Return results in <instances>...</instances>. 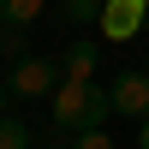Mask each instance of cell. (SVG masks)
I'll list each match as a JSON object with an SVG mask.
<instances>
[{
  "instance_id": "cell-1",
  "label": "cell",
  "mask_w": 149,
  "mask_h": 149,
  "mask_svg": "<svg viewBox=\"0 0 149 149\" xmlns=\"http://www.w3.org/2000/svg\"><path fill=\"white\" fill-rule=\"evenodd\" d=\"M113 113V95L95 78H66L54 90V137H78V131H95Z\"/></svg>"
},
{
  "instance_id": "cell-2",
  "label": "cell",
  "mask_w": 149,
  "mask_h": 149,
  "mask_svg": "<svg viewBox=\"0 0 149 149\" xmlns=\"http://www.w3.org/2000/svg\"><path fill=\"white\" fill-rule=\"evenodd\" d=\"M60 84H66V66H54V60H18L6 90L12 95H54Z\"/></svg>"
},
{
  "instance_id": "cell-3",
  "label": "cell",
  "mask_w": 149,
  "mask_h": 149,
  "mask_svg": "<svg viewBox=\"0 0 149 149\" xmlns=\"http://www.w3.org/2000/svg\"><path fill=\"white\" fill-rule=\"evenodd\" d=\"M143 24H149V0H107V12H102V36L107 42L143 36Z\"/></svg>"
},
{
  "instance_id": "cell-4",
  "label": "cell",
  "mask_w": 149,
  "mask_h": 149,
  "mask_svg": "<svg viewBox=\"0 0 149 149\" xmlns=\"http://www.w3.org/2000/svg\"><path fill=\"white\" fill-rule=\"evenodd\" d=\"M107 95H113V113H125V119H149V72H119Z\"/></svg>"
},
{
  "instance_id": "cell-5",
  "label": "cell",
  "mask_w": 149,
  "mask_h": 149,
  "mask_svg": "<svg viewBox=\"0 0 149 149\" xmlns=\"http://www.w3.org/2000/svg\"><path fill=\"white\" fill-rule=\"evenodd\" d=\"M48 12V0H0V24L6 30H24V24H36Z\"/></svg>"
},
{
  "instance_id": "cell-6",
  "label": "cell",
  "mask_w": 149,
  "mask_h": 149,
  "mask_svg": "<svg viewBox=\"0 0 149 149\" xmlns=\"http://www.w3.org/2000/svg\"><path fill=\"white\" fill-rule=\"evenodd\" d=\"M95 60H102V48H95V42H72L60 66H66V78H90V72H95Z\"/></svg>"
},
{
  "instance_id": "cell-7",
  "label": "cell",
  "mask_w": 149,
  "mask_h": 149,
  "mask_svg": "<svg viewBox=\"0 0 149 149\" xmlns=\"http://www.w3.org/2000/svg\"><path fill=\"white\" fill-rule=\"evenodd\" d=\"M102 12H107V0H66L72 24H102Z\"/></svg>"
},
{
  "instance_id": "cell-8",
  "label": "cell",
  "mask_w": 149,
  "mask_h": 149,
  "mask_svg": "<svg viewBox=\"0 0 149 149\" xmlns=\"http://www.w3.org/2000/svg\"><path fill=\"white\" fill-rule=\"evenodd\" d=\"M0 149H30V125H24V119H0Z\"/></svg>"
},
{
  "instance_id": "cell-9",
  "label": "cell",
  "mask_w": 149,
  "mask_h": 149,
  "mask_svg": "<svg viewBox=\"0 0 149 149\" xmlns=\"http://www.w3.org/2000/svg\"><path fill=\"white\" fill-rule=\"evenodd\" d=\"M0 60H24V30H0Z\"/></svg>"
},
{
  "instance_id": "cell-10",
  "label": "cell",
  "mask_w": 149,
  "mask_h": 149,
  "mask_svg": "<svg viewBox=\"0 0 149 149\" xmlns=\"http://www.w3.org/2000/svg\"><path fill=\"white\" fill-rule=\"evenodd\" d=\"M72 149H113V137L95 125V131H78V137H72Z\"/></svg>"
},
{
  "instance_id": "cell-11",
  "label": "cell",
  "mask_w": 149,
  "mask_h": 149,
  "mask_svg": "<svg viewBox=\"0 0 149 149\" xmlns=\"http://www.w3.org/2000/svg\"><path fill=\"white\" fill-rule=\"evenodd\" d=\"M137 149H149V119H137Z\"/></svg>"
},
{
  "instance_id": "cell-12",
  "label": "cell",
  "mask_w": 149,
  "mask_h": 149,
  "mask_svg": "<svg viewBox=\"0 0 149 149\" xmlns=\"http://www.w3.org/2000/svg\"><path fill=\"white\" fill-rule=\"evenodd\" d=\"M6 102H12V90H6V84H0V119H6Z\"/></svg>"
},
{
  "instance_id": "cell-13",
  "label": "cell",
  "mask_w": 149,
  "mask_h": 149,
  "mask_svg": "<svg viewBox=\"0 0 149 149\" xmlns=\"http://www.w3.org/2000/svg\"><path fill=\"white\" fill-rule=\"evenodd\" d=\"M143 36H149V24H143Z\"/></svg>"
}]
</instances>
